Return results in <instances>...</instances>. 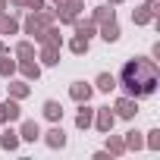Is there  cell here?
<instances>
[{
    "instance_id": "obj_1",
    "label": "cell",
    "mask_w": 160,
    "mask_h": 160,
    "mask_svg": "<svg viewBox=\"0 0 160 160\" xmlns=\"http://www.w3.org/2000/svg\"><path fill=\"white\" fill-rule=\"evenodd\" d=\"M122 85H126L129 94L148 98V94H154V88H157V72H154L151 63L132 60V63H126V69H122Z\"/></svg>"
}]
</instances>
